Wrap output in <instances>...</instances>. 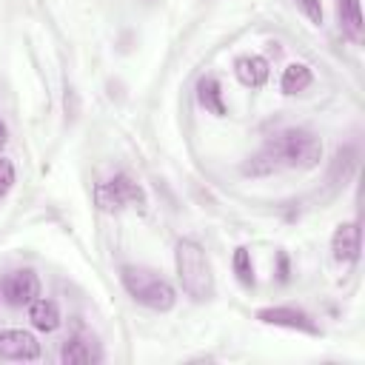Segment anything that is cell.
<instances>
[{"instance_id": "d6986e66", "label": "cell", "mask_w": 365, "mask_h": 365, "mask_svg": "<svg viewBox=\"0 0 365 365\" xmlns=\"http://www.w3.org/2000/svg\"><path fill=\"white\" fill-rule=\"evenodd\" d=\"M288 274H291L288 254H285V251H277V279H279V282H288Z\"/></svg>"}, {"instance_id": "ffe728a7", "label": "cell", "mask_w": 365, "mask_h": 365, "mask_svg": "<svg viewBox=\"0 0 365 365\" xmlns=\"http://www.w3.org/2000/svg\"><path fill=\"white\" fill-rule=\"evenodd\" d=\"M6 140H9V128H6V123L0 120V154H3V148H6Z\"/></svg>"}, {"instance_id": "8fae6325", "label": "cell", "mask_w": 365, "mask_h": 365, "mask_svg": "<svg viewBox=\"0 0 365 365\" xmlns=\"http://www.w3.org/2000/svg\"><path fill=\"white\" fill-rule=\"evenodd\" d=\"M336 17H339V29L345 31V37L351 43H362L365 23H362L359 0H336Z\"/></svg>"}, {"instance_id": "8992f818", "label": "cell", "mask_w": 365, "mask_h": 365, "mask_svg": "<svg viewBox=\"0 0 365 365\" xmlns=\"http://www.w3.org/2000/svg\"><path fill=\"white\" fill-rule=\"evenodd\" d=\"M0 294H3L6 305H11V308H29L40 297V277L31 268L11 271L0 282Z\"/></svg>"}, {"instance_id": "9c48e42d", "label": "cell", "mask_w": 365, "mask_h": 365, "mask_svg": "<svg viewBox=\"0 0 365 365\" xmlns=\"http://www.w3.org/2000/svg\"><path fill=\"white\" fill-rule=\"evenodd\" d=\"M268 60L259 54H242L234 60V77L245 86V88H262L268 83Z\"/></svg>"}, {"instance_id": "7c38bea8", "label": "cell", "mask_w": 365, "mask_h": 365, "mask_svg": "<svg viewBox=\"0 0 365 365\" xmlns=\"http://www.w3.org/2000/svg\"><path fill=\"white\" fill-rule=\"evenodd\" d=\"M29 319H31V325H34L37 331H43V334L57 331L60 322H63L57 302H54V299H46V297H37V299L29 305Z\"/></svg>"}, {"instance_id": "277c9868", "label": "cell", "mask_w": 365, "mask_h": 365, "mask_svg": "<svg viewBox=\"0 0 365 365\" xmlns=\"http://www.w3.org/2000/svg\"><path fill=\"white\" fill-rule=\"evenodd\" d=\"M94 202L103 211H123V208H145V191L128 177V174H114L106 182L94 185Z\"/></svg>"}, {"instance_id": "7a4b0ae2", "label": "cell", "mask_w": 365, "mask_h": 365, "mask_svg": "<svg viewBox=\"0 0 365 365\" xmlns=\"http://www.w3.org/2000/svg\"><path fill=\"white\" fill-rule=\"evenodd\" d=\"M262 148L271 154L277 171L279 168H302V171H308V168H317L319 160H322V143L308 128H285V131L268 137Z\"/></svg>"}, {"instance_id": "4fadbf2b", "label": "cell", "mask_w": 365, "mask_h": 365, "mask_svg": "<svg viewBox=\"0 0 365 365\" xmlns=\"http://www.w3.org/2000/svg\"><path fill=\"white\" fill-rule=\"evenodd\" d=\"M311 83H314V71H311L305 63H288V66L282 68V77H279L282 94H288V97L302 94Z\"/></svg>"}, {"instance_id": "ba28073f", "label": "cell", "mask_w": 365, "mask_h": 365, "mask_svg": "<svg viewBox=\"0 0 365 365\" xmlns=\"http://www.w3.org/2000/svg\"><path fill=\"white\" fill-rule=\"evenodd\" d=\"M331 254L339 265H356L359 259V222H339L331 237Z\"/></svg>"}, {"instance_id": "30bf717a", "label": "cell", "mask_w": 365, "mask_h": 365, "mask_svg": "<svg viewBox=\"0 0 365 365\" xmlns=\"http://www.w3.org/2000/svg\"><path fill=\"white\" fill-rule=\"evenodd\" d=\"M197 103L214 117H225L228 114L225 100H222V86H220V80L214 74H205V77L197 80Z\"/></svg>"}, {"instance_id": "5b68a950", "label": "cell", "mask_w": 365, "mask_h": 365, "mask_svg": "<svg viewBox=\"0 0 365 365\" xmlns=\"http://www.w3.org/2000/svg\"><path fill=\"white\" fill-rule=\"evenodd\" d=\"M257 319L262 325H274V328H288L297 334H308V336H319V325L314 322V317L297 305H268L257 311Z\"/></svg>"}, {"instance_id": "e0dca14e", "label": "cell", "mask_w": 365, "mask_h": 365, "mask_svg": "<svg viewBox=\"0 0 365 365\" xmlns=\"http://www.w3.org/2000/svg\"><path fill=\"white\" fill-rule=\"evenodd\" d=\"M14 177H17V171H14V163L11 160H6V157H0V200L11 191V185H14Z\"/></svg>"}, {"instance_id": "2e32d148", "label": "cell", "mask_w": 365, "mask_h": 365, "mask_svg": "<svg viewBox=\"0 0 365 365\" xmlns=\"http://www.w3.org/2000/svg\"><path fill=\"white\" fill-rule=\"evenodd\" d=\"M354 165H356V148L354 145L339 148L336 157H334V165H331V180L334 182H345L348 174L354 171Z\"/></svg>"}, {"instance_id": "6da1fadb", "label": "cell", "mask_w": 365, "mask_h": 365, "mask_svg": "<svg viewBox=\"0 0 365 365\" xmlns=\"http://www.w3.org/2000/svg\"><path fill=\"white\" fill-rule=\"evenodd\" d=\"M174 268H177V279H180L182 291L194 302H205V299L214 297V291H217L214 271H211L205 248L197 240H191V237L177 240V245H174Z\"/></svg>"}, {"instance_id": "3957f363", "label": "cell", "mask_w": 365, "mask_h": 365, "mask_svg": "<svg viewBox=\"0 0 365 365\" xmlns=\"http://www.w3.org/2000/svg\"><path fill=\"white\" fill-rule=\"evenodd\" d=\"M120 279H123V288L128 291V297L151 311H171L177 305V291L174 285L160 277L157 271L145 268V265H123L120 268Z\"/></svg>"}, {"instance_id": "5bb4252c", "label": "cell", "mask_w": 365, "mask_h": 365, "mask_svg": "<svg viewBox=\"0 0 365 365\" xmlns=\"http://www.w3.org/2000/svg\"><path fill=\"white\" fill-rule=\"evenodd\" d=\"M60 359H63L66 365H86V362H94L97 354H94L88 336L74 334V336H68V339L63 342V348H60Z\"/></svg>"}, {"instance_id": "ac0fdd59", "label": "cell", "mask_w": 365, "mask_h": 365, "mask_svg": "<svg viewBox=\"0 0 365 365\" xmlns=\"http://www.w3.org/2000/svg\"><path fill=\"white\" fill-rule=\"evenodd\" d=\"M297 6H299V11H302L314 26H322L325 11H322V3H319V0H297Z\"/></svg>"}, {"instance_id": "9a60e30c", "label": "cell", "mask_w": 365, "mask_h": 365, "mask_svg": "<svg viewBox=\"0 0 365 365\" xmlns=\"http://www.w3.org/2000/svg\"><path fill=\"white\" fill-rule=\"evenodd\" d=\"M231 268H234V277L240 279L242 288H254L257 277H254V262H251V251L245 245H237L234 248V257H231Z\"/></svg>"}, {"instance_id": "52a82bcc", "label": "cell", "mask_w": 365, "mask_h": 365, "mask_svg": "<svg viewBox=\"0 0 365 365\" xmlns=\"http://www.w3.org/2000/svg\"><path fill=\"white\" fill-rule=\"evenodd\" d=\"M0 359L11 362H34L40 359V342L31 331L23 328H9L0 334Z\"/></svg>"}]
</instances>
